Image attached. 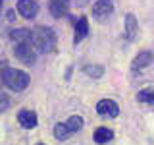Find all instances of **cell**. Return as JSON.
<instances>
[{
    "label": "cell",
    "instance_id": "e0dca14e",
    "mask_svg": "<svg viewBox=\"0 0 154 145\" xmlns=\"http://www.w3.org/2000/svg\"><path fill=\"white\" fill-rule=\"evenodd\" d=\"M137 99L141 103H146V105H152L154 106V89H143L137 93Z\"/></svg>",
    "mask_w": 154,
    "mask_h": 145
},
{
    "label": "cell",
    "instance_id": "3957f363",
    "mask_svg": "<svg viewBox=\"0 0 154 145\" xmlns=\"http://www.w3.org/2000/svg\"><path fill=\"white\" fill-rule=\"evenodd\" d=\"M14 56H16L21 64H25V66L35 64L37 62V50L31 45V39H29V41L16 43V45H14Z\"/></svg>",
    "mask_w": 154,
    "mask_h": 145
},
{
    "label": "cell",
    "instance_id": "30bf717a",
    "mask_svg": "<svg viewBox=\"0 0 154 145\" xmlns=\"http://www.w3.org/2000/svg\"><path fill=\"white\" fill-rule=\"evenodd\" d=\"M17 122L21 124L25 130H33V128L37 126V122H38V120H37V114L33 112V110L21 108V110L17 112Z\"/></svg>",
    "mask_w": 154,
    "mask_h": 145
},
{
    "label": "cell",
    "instance_id": "7c38bea8",
    "mask_svg": "<svg viewBox=\"0 0 154 145\" xmlns=\"http://www.w3.org/2000/svg\"><path fill=\"white\" fill-rule=\"evenodd\" d=\"M112 137H114V132H112L110 128H106V126H100V128H96V130H94V135H93L94 143H98V145L108 143Z\"/></svg>",
    "mask_w": 154,
    "mask_h": 145
},
{
    "label": "cell",
    "instance_id": "2e32d148",
    "mask_svg": "<svg viewBox=\"0 0 154 145\" xmlns=\"http://www.w3.org/2000/svg\"><path fill=\"white\" fill-rule=\"evenodd\" d=\"M83 70H85V74L91 76V77H102L104 76V68L98 66V64H87Z\"/></svg>",
    "mask_w": 154,
    "mask_h": 145
},
{
    "label": "cell",
    "instance_id": "ffe728a7",
    "mask_svg": "<svg viewBox=\"0 0 154 145\" xmlns=\"http://www.w3.org/2000/svg\"><path fill=\"white\" fill-rule=\"evenodd\" d=\"M2 2H4V0H0V8H2Z\"/></svg>",
    "mask_w": 154,
    "mask_h": 145
},
{
    "label": "cell",
    "instance_id": "8fae6325",
    "mask_svg": "<svg viewBox=\"0 0 154 145\" xmlns=\"http://www.w3.org/2000/svg\"><path fill=\"white\" fill-rule=\"evenodd\" d=\"M137 35H139V21L133 14H127V16H125V37H127L129 41H135Z\"/></svg>",
    "mask_w": 154,
    "mask_h": 145
},
{
    "label": "cell",
    "instance_id": "4fadbf2b",
    "mask_svg": "<svg viewBox=\"0 0 154 145\" xmlns=\"http://www.w3.org/2000/svg\"><path fill=\"white\" fill-rule=\"evenodd\" d=\"M71 135H73V134H71L69 132V128H67V126H66V122L64 124H56L54 126V137L58 139V141H66V139L67 137H71Z\"/></svg>",
    "mask_w": 154,
    "mask_h": 145
},
{
    "label": "cell",
    "instance_id": "9a60e30c",
    "mask_svg": "<svg viewBox=\"0 0 154 145\" xmlns=\"http://www.w3.org/2000/svg\"><path fill=\"white\" fill-rule=\"evenodd\" d=\"M10 39L16 43H21V41H29L31 39V31L29 29H16V31H10Z\"/></svg>",
    "mask_w": 154,
    "mask_h": 145
},
{
    "label": "cell",
    "instance_id": "44dd1931",
    "mask_svg": "<svg viewBox=\"0 0 154 145\" xmlns=\"http://www.w3.org/2000/svg\"><path fill=\"white\" fill-rule=\"evenodd\" d=\"M37 145H45V143H37Z\"/></svg>",
    "mask_w": 154,
    "mask_h": 145
},
{
    "label": "cell",
    "instance_id": "7a4b0ae2",
    "mask_svg": "<svg viewBox=\"0 0 154 145\" xmlns=\"http://www.w3.org/2000/svg\"><path fill=\"white\" fill-rule=\"evenodd\" d=\"M0 77H2V83L12 91H23V89L29 87V83H31L29 74H25L23 70H17V68H10V66L2 68Z\"/></svg>",
    "mask_w": 154,
    "mask_h": 145
},
{
    "label": "cell",
    "instance_id": "5bb4252c",
    "mask_svg": "<svg viewBox=\"0 0 154 145\" xmlns=\"http://www.w3.org/2000/svg\"><path fill=\"white\" fill-rule=\"evenodd\" d=\"M66 126L69 128V132H71V134H77V132H81V130H83L85 120L81 118V116H77V114H75V116H71V118L66 122Z\"/></svg>",
    "mask_w": 154,
    "mask_h": 145
},
{
    "label": "cell",
    "instance_id": "277c9868",
    "mask_svg": "<svg viewBox=\"0 0 154 145\" xmlns=\"http://www.w3.org/2000/svg\"><path fill=\"white\" fill-rule=\"evenodd\" d=\"M112 12H114V0H96L93 4V18L98 21L112 16Z\"/></svg>",
    "mask_w": 154,
    "mask_h": 145
},
{
    "label": "cell",
    "instance_id": "d6986e66",
    "mask_svg": "<svg viewBox=\"0 0 154 145\" xmlns=\"http://www.w3.org/2000/svg\"><path fill=\"white\" fill-rule=\"evenodd\" d=\"M75 2H77V4H87L89 0H75Z\"/></svg>",
    "mask_w": 154,
    "mask_h": 145
},
{
    "label": "cell",
    "instance_id": "8992f818",
    "mask_svg": "<svg viewBox=\"0 0 154 145\" xmlns=\"http://www.w3.org/2000/svg\"><path fill=\"white\" fill-rule=\"evenodd\" d=\"M17 12L25 19H33L38 14V2L37 0H17Z\"/></svg>",
    "mask_w": 154,
    "mask_h": 145
},
{
    "label": "cell",
    "instance_id": "ac0fdd59",
    "mask_svg": "<svg viewBox=\"0 0 154 145\" xmlns=\"http://www.w3.org/2000/svg\"><path fill=\"white\" fill-rule=\"evenodd\" d=\"M8 106V97L6 95H0V110H4Z\"/></svg>",
    "mask_w": 154,
    "mask_h": 145
},
{
    "label": "cell",
    "instance_id": "52a82bcc",
    "mask_svg": "<svg viewBox=\"0 0 154 145\" xmlns=\"http://www.w3.org/2000/svg\"><path fill=\"white\" fill-rule=\"evenodd\" d=\"M152 60H154V52H150V50H143V52H139V54L133 58L131 70H133V72H141V70H144V68L150 66Z\"/></svg>",
    "mask_w": 154,
    "mask_h": 145
},
{
    "label": "cell",
    "instance_id": "5b68a950",
    "mask_svg": "<svg viewBox=\"0 0 154 145\" xmlns=\"http://www.w3.org/2000/svg\"><path fill=\"white\" fill-rule=\"evenodd\" d=\"M96 112L102 116V118H116L119 114V106L112 99H102L96 105Z\"/></svg>",
    "mask_w": 154,
    "mask_h": 145
},
{
    "label": "cell",
    "instance_id": "9c48e42d",
    "mask_svg": "<svg viewBox=\"0 0 154 145\" xmlns=\"http://www.w3.org/2000/svg\"><path fill=\"white\" fill-rule=\"evenodd\" d=\"M89 35V19L85 16H81L79 19H75V31H73V45H79L83 39Z\"/></svg>",
    "mask_w": 154,
    "mask_h": 145
},
{
    "label": "cell",
    "instance_id": "6da1fadb",
    "mask_svg": "<svg viewBox=\"0 0 154 145\" xmlns=\"http://www.w3.org/2000/svg\"><path fill=\"white\" fill-rule=\"evenodd\" d=\"M31 45L37 52H52L56 48V33L52 27L38 25L31 31Z\"/></svg>",
    "mask_w": 154,
    "mask_h": 145
},
{
    "label": "cell",
    "instance_id": "ba28073f",
    "mask_svg": "<svg viewBox=\"0 0 154 145\" xmlns=\"http://www.w3.org/2000/svg\"><path fill=\"white\" fill-rule=\"evenodd\" d=\"M48 10L56 19H60L69 12V0H48Z\"/></svg>",
    "mask_w": 154,
    "mask_h": 145
}]
</instances>
